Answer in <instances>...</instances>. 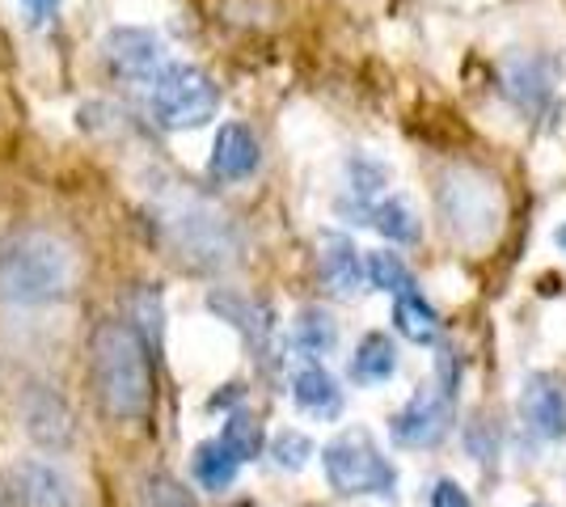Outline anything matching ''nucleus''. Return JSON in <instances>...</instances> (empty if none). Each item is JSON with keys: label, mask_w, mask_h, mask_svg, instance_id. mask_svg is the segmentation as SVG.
<instances>
[{"label": "nucleus", "mask_w": 566, "mask_h": 507, "mask_svg": "<svg viewBox=\"0 0 566 507\" xmlns=\"http://www.w3.org/2000/svg\"><path fill=\"white\" fill-rule=\"evenodd\" d=\"M76 279V254L48 229H25L0 242V300L51 305L64 300Z\"/></svg>", "instance_id": "f257e3e1"}, {"label": "nucleus", "mask_w": 566, "mask_h": 507, "mask_svg": "<svg viewBox=\"0 0 566 507\" xmlns=\"http://www.w3.org/2000/svg\"><path fill=\"white\" fill-rule=\"evenodd\" d=\"M94 385L102 411L132 423L144 419L153 406V363H148V347L144 338L123 326V321H106L94 335Z\"/></svg>", "instance_id": "f03ea898"}, {"label": "nucleus", "mask_w": 566, "mask_h": 507, "mask_svg": "<svg viewBox=\"0 0 566 507\" xmlns=\"http://www.w3.org/2000/svg\"><path fill=\"white\" fill-rule=\"evenodd\" d=\"M322 469H326V483L338 495H389L398 483V469L385 461L377 440L364 427L334 435L322 448Z\"/></svg>", "instance_id": "7ed1b4c3"}, {"label": "nucleus", "mask_w": 566, "mask_h": 507, "mask_svg": "<svg viewBox=\"0 0 566 507\" xmlns=\"http://www.w3.org/2000/svg\"><path fill=\"white\" fill-rule=\"evenodd\" d=\"M220 106V89L203 68L195 64H166L153 81V119L166 131H190L203 127Z\"/></svg>", "instance_id": "20e7f679"}, {"label": "nucleus", "mask_w": 566, "mask_h": 507, "mask_svg": "<svg viewBox=\"0 0 566 507\" xmlns=\"http://www.w3.org/2000/svg\"><path fill=\"white\" fill-rule=\"evenodd\" d=\"M440 212H444V224L457 237H470V242H482L491 237L499 224V194L495 187L478 173V169L457 166L440 178Z\"/></svg>", "instance_id": "39448f33"}, {"label": "nucleus", "mask_w": 566, "mask_h": 507, "mask_svg": "<svg viewBox=\"0 0 566 507\" xmlns=\"http://www.w3.org/2000/svg\"><path fill=\"white\" fill-rule=\"evenodd\" d=\"M9 499L18 507H81V490L60 465L43 457H22L9 465Z\"/></svg>", "instance_id": "423d86ee"}, {"label": "nucleus", "mask_w": 566, "mask_h": 507, "mask_svg": "<svg viewBox=\"0 0 566 507\" xmlns=\"http://www.w3.org/2000/svg\"><path fill=\"white\" fill-rule=\"evenodd\" d=\"M106 64L127 85H153L166 68V47H161V39L153 30L118 25L106 39Z\"/></svg>", "instance_id": "0eeeda50"}, {"label": "nucleus", "mask_w": 566, "mask_h": 507, "mask_svg": "<svg viewBox=\"0 0 566 507\" xmlns=\"http://www.w3.org/2000/svg\"><path fill=\"white\" fill-rule=\"evenodd\" d=\"M452 427V402L444 389H419L389 423V435L401 448H436Z\"/></svg>", "instance_id": "6e6552de"}, {"label": "nucleus", "mask_w": 566, "mask_h": 507, "mask_svg": "<svg viewBox=\"0 0 566 507\" xmlns=\"http://www.w3.org/2000/svg\"><path fill=\"white\" fill-rule=\"evenodd\" d=\"M262 166V145L259 136L245 123H224L216 131L212 145V173L220 182H245L254 169Z\"/></svg>", "instance_id": "1a4fd4ad"}, {"label": "nucleus", "mask_w": 566, "mask_h": 507, "mask_svg": "<svg viewBox=\"0 0 566 507\" xmlns=\"http://www.w3.org/2000/svg\"><path fill=\"white\" fill-rule=\"evenodd\" d=\"M178 224V245L195 254L203 266H220L233 258V233H229V224L212 212H190V216L174 220Z\"/></svg>", "instance_id": "9d476101"}, {"label": "nucleus", "mask_w": 566, "mask_h": 507, "mask_svg": "<svg viewBox=\"0 0 566 507\" xmlns=\"http://www.w3.org/2000/svg\"><path fill=\"white\" fill-rule=\"evenodd\" d=\"M317 271H322V284L331 296L338 300H352L359 284H364V266H359V250L352 245V237L343 233H322V258H317Z\"/></svg>", "instance_id": "9b49d317"}, {"label": "nucleus", "mask_w": 566, "mask_h": 507, "mask_svg": "<svg viewBox=\"0 0 566 507\" xmlns=\"http://www.w3.org/2000/svg\"><path fill=\"white\" fill-rule=\"evenodd\" d=\"M520 414L542 440H566V398L554 381L528 377V385L520 393Z\"/></svg>", "instance_id": "f8f14e48"}, {"label": "nucleus", "mask_w": 566, "mask_h": 507, "mask_svg": "<svg viewBox=\"0 0 566 507\" xmlns=\"http://www.w3.org/2000/svg\"><path fill=\"white\" fill-rule=\"evenodd\" d=\"M25 411V432L34 435L48 448H64L72 440V411L51 393V389H30L22 402Z\"/></svg>", "instance_id": "ddd939ff"}, {"label": "nucleus", "mask_w": 566, "mask_h": 507, "mask_svg": "<svg viewBox=\"0 0 566 507\" xmlns=\"http://www.w3.org/2000/svg\"><path fill=\"white\" fill-rule=\"evenodd\" d=\"M292 402L305 414H317V419H338V411H343V389H338V381H334L322 363H305L292 377Z\"/></svg>", "instance_id": "4468645a"}, {"label": "nucleus", "mask_w": 566, "mask_h": 507, "mask_svg": "<svg viewBox=\"0 0 566 507\" xmlns=\"http://www.w3.org/2000/svg\"><path fill=\"white\" fill-rule=\"evenodd\" d=\"M394 372H398V347H394V338L380 335V330L364 335V342L355 347V360H352L355 385H385Z\"/></svg>", "instance_id": "2eb2a0df"}, {"label": "nucleus", "mask_w": 566, "mask_h": 507, "mask_svg": "<svg viewBox=\"0 0 566 507\" xmlns=\"http://www.w3.org/2000/svg\"><path fill=\"white\" fill-rule=\"evenodd\" d=\"M394 321H398V330L410 342H436V335H440V314L427 305L419 292H406V296H398L394 300Z\"/></svg>", "instance_id": "dca6fc26"}, {"label": "nucleus", "mask_w": 566, "mask_h": 507, "mask_svg": "<svg viewBox=\"0 0 566 507\" xmlns=\"http://www.w3.org/2000/svg\"><path fill=\"white\" fill-rule=\"evenodd\" d=\"M237 469H241V461H237L220 440H208V444L195 448V478H199L203 490H229L237 478Z\"/></svg>", "instance_id": "f3484780"}, {"label": "nucleus", "mask_w": 566, "mask_h": 507, "mask_svg": "<svg viewBox=\"0 0 566 507\" xmlns=\"http://www.w3.org/2000/svg\"><path fill=\"white\" fill-rule=\"evenodd\" d=\"M296 347L305 351V356H331L334 342H338V326H334V317L326 309H317V305H308L296 314Z\"/></svg>", "instance_id": "a211bd4d"}, {"label": "nucleus", "mask_w": 566, "mask_h": 507, "mask_svg": "<svg viewBox=\"0 0 566 507\" xmlns=\"http://www.w3.org/2000/svg\"><path fill=\"white\" fill-rule=\"evenodd\" d=\"M364 216H368V224L380 229L389 242H401V245L419 242V216H415L401 199H380V203H373Z\"/></svg>", "instance_id": "6ab92c4d"}, {"label": "nucleus", "mask_w": 566, "mask_h": 507, "mask_svg": "<svg viewBox=\"0 0 566 507\" xmlns=\"http://www.w3.org/2000/svg\"><path fill=\"white\" fill-rule=\"evenodd\" d=\"M503 94L520 102V106H542L545 94H549V85H545V73L542 64H533V60H512L507 64V73H503Z\"/></svg>", "instance_id": "aec40b11"}, {"label": "nucleus", "mask_w": 566, "mask_h": 507, "mask_svg": "<svg viewBox=\"0 0 566 507\" xmlns=\"http://www.w3.org/2000/svg\"><path fill=\"white\" fill-rule=\"evenodd\" d=\"M368 279H373V288L389 292L394 300L406 296V292H419L415 288V275H410V266L401 263L398 254H368Z\"/></svg>", "instance_id": "412c9836"}, {"label": "nucleus", "mask_w": 566, "mask_h": 507, "mask_svg": "<svg viewBox=\"0 0 566 507\" xmlns=\"http://www.w3.org/2000/svg\"><path fill=\"white\" fill-rule=\"evenodd\" d=\"M220 444H224L237 461H254L262 453V423L250 411H237L233 419L224 423Z\"/></svg>", "instance_id": "4be33fe9"}, {"label": "nucleus", "mask_w": 566, "mask_h": 507, "mask_svg": "<svg viewBox=\"0 0 566 507\" xmlns=\"http://www.w3.org/2000/svg\"><path fill=\"white\" fill-rule=\"evenodd\" d=\"M271 457L280 469H305L308 457H313V440L305 432H280L271 444Z\"/></svg>", "instance_id": "5701e85b"}, {"label": "nucleus", "mask_w": 566, "mask_h": 507, "mask_svg": "<svg viewBox=\"0 0 566 507\" xmlns=\"http://www.w3.org/2000/svg\"><path fill=\"white\" fill-rule=\"evenodd\" d=\"M148 507H199L190 499V490L182 483H174L166 474H157L153 483H148Z\"/></svg>", "instance_id": "b1692460"}, {"label": "nucleus", "mask_w": 566, "mask_h": 507, "mask_svg": "<svg viewBox=\"0 0 566 507\" xmlns=\"http://www.w3.org/2000/svg\"><path fill=\"white\" fill-rule=\"evenodd\" d=\"M132 309H136V321L144 326V347H157V330H161V300H157V292L132 296Z\"/></svg>", "instance_id": "393cba45"}, {"label": "nucleus", "mask_w": 566, "mask_h": 507, "mask_svg": "<svg viewBox=\"0 0 566 507\" xmlns=\"http://www.w3.org/2000/svg\"><path fill=\"white\" fill-rule=\"evenodd\" d=\"M385 187V169L368 166V161H352V191L355 199H373Z\"/></svg>", "instance_id": "a878e982"}, {"label": "nucleus", "mask_w": 566, "mask_h": 507, "mask_svg": "<svg viewBox=\"0 0 566 507\" xmlns=\"http://www.w3.org/2000/svg\"><path fill=\"white\" fill-rule=\"evenodd\" d=\"M431 507H470V495L452 483V478H444V483H436V490H431Z\"/></svg>", "instance_id": "bb28decb"}, {"label": "nucleus", "mask_w": 566, "mask_h": 507, "mask_svg": "<svg viewBox=\"0 0 566 507\" xmlns=\"http://www.w3.org/2000/svg\"><path fill=\"white\" fill-rule=\"evenodd\" d=\"M25 4H30L34 13H51V9H55V0H25Z\"/></svg>", "instance_id": "cd10ccee"}, {"label": "nucleus", "mask_w": 566, "mask_h": 507, "mask_svg": "<svg viewBox=\"0 0 566 507\" xmlns=\"http://www.w3.org/2000/svg\"><path fill=\"white\" fill-rule=\"evenodd\" d=\"M554 242H558V250H563V254H566V224H563V229H558V233H554Z\"/></svg>", "instance_id": "c85d7f7f"}, {"label": "nucleus", "mask_w": 566, "mask_h": 507, "mask_svg": "<svg viewBox=\"0 0 566 507\" xmlns=\"http://www.w3.org/2000/svg\"><path fill=\"white\" fill-rule=\"evenodd\" d=\"M533 507H542V504H533Z\"/></svg>", "instance_id": "c756f323"}]
</instances>
